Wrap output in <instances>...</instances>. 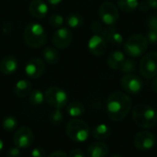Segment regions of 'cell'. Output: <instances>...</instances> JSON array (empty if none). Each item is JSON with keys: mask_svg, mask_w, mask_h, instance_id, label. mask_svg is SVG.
Wrapping results in <instances>:
<instances>
[{"mask_svg": "<svg viewBox=\"0 0 157 157\" xmlns=\"http://www.w3.org/2000/svg\"><path fill=\"white\" fill-rule=\"evenodd\" d=\"M126 57L124 55V53L121 51H114L111 53H109L108 60H107V63L109 65V67L110 69L113 70H121L124 61H125Z\"/></svg>", "mask_w": 157, "mask_h": 157, "instance_id": "ac0fdd59", "label": "cell"}, {"mask_svg": "<svg viewBox=\"0 0 157 157\" xmlns=\"http://www.w3.org/2000/svg\"><path fill=\"white\" fill-rule=\"evenodd\" d=\"M111 134L110 128L106 124H98L92 132V135L95 139L99 141H105L109 138Z\"/></svg>", "mask_w": 157, "mask_h": 157, "instance_id": "44dd1931", "label": "cell"}, {"mask_svg": "<svg viewBox=\"0 0 157 157\" xmlns=\"http://www.w3.org/2000/svg\"><path fill=\"white\" fill-rule=\"evenodd\" d=\"M45 98H44V94L39 90V89H36V90H33L30 92L29 94V102L31 105L33 106H39V105H41L44 101Z\"/></svg>", "mask_w": 157, "mask_h": 157, "instance_id": "484cf974", "label": "cell"}, {"mask_svg": "<svg viewBox=\"0 0 157 157\" xmlns=\"http://www.w3.org/2000/svg\"><path fill=\"white\" fill-rule=\"evenodd\" d=\"M29 11L33 17L41 19L48 13V6L42 0H32L29 6Z\"/></svg>", "mask_w": 157, "mask_h": 157, "instance_id": "2e32d148", "label": "cell"}, {"mask_svg": "<svg viewBox=\"0 0 157 157\" xmlns=\"http://www.w3.org/2000/svg\"><path fill=\"white\" fill-rule=\"evenodd\" d=\"M17 121L13 116H6L2 121V127L6 132H14L17 129Z\"/></svg>", "mask_w": 157, "mask_h": 157, "instance_id": "4316f807", "label": "cell"}, {"mask_svg": "<svg viewBox=\"0 0 157 157\" xmlns=\"http://www.w3.org/2000/svg\"><path fill=\"white\" fill-rule=\"evenodd\" d=\"M69 157H86L84 152L80 149H75L72 150L69 154Z\"/></svg>", "mask_w": 157, "mask_h": 157, "instance_id": "d590c367", "label": "cell"}, {"mask_svg": "<svg viewBox=\"0 0 157 157\" xmlns=\"http://www.w3.org/2000/svg\"><path fill=\"white\" fill-rule=\"evenodd\" d=\"M132 107V98L129 95L121 91H115L111 93L106 103V109L109 118L116 122L123 121L128 116Z\"/></svg>", "mask_w": 157, "mask_h": 157, "instance_id": "6da1fadb", "label": "cell"}, {"mask_svg": "<svg viewBox=\"0 0 157 157\" xmlns=\"http://www.w3.org/2000/svg\"><path fill=\"white\" fill-rule=\"evenodd\" d=\"M138 8L141 10V11H147L148 9H149V6H148V5H147V3L146 2H142V3H139V5H138Z\"/></svg>", "mask_w": 157, "mask_h": 157, "instance_id": "f35d334b", "label": "cell"}, {"mask_svg": "<svg viewBox=\"0 0 157 157\" xmlns=\"http://www.w3.org/2000/svg\"><path fill=\"white\" fill-rule=\"evenodd\" d=\"M49 21L52 27H53L54 29H59L63 24V17L60 14H52L51 15Z\"/></svg>", "mask_w": 157, "mask_h": 157, "instance_id": "f546056e", "label": "cell"}, {"mask_svg": "<svg viewBox=\"0 0 157 157\" xmlns=\"http://www.w3.org/2000/svg\"><path fill=\"white\" fill-rule=\"evenodd\" d=\"M91 29L92 31L95 33V34H98V35H100L104 29L103 28V25H102V22L100 20H94L91 24Z\"/></svg>", "mask_w": 157, "mask_h": 157, "instance_id": "1f68e13d", "label": "cell"}, {"mask_svg": "<svg viewBox=\"0 0 157 157\" xmlns=\"http://www.w3.org/2000/svg\"><path fill=\"white\" fill-rule=\"evenodd\" d=\"M34 140V134L29 127H22L16 131L13 137L15 146L19 149L29 148Z\"/></svg>", "mask_w": 157, "mask_h": 157, "instance_id": "8fae6325", "label": "cell"}, {"mask_svg": "<svg viewBox=\"0 0 157 157\" xmlns=\"http://www.w3.org/2000/svg\"><path fill=\"white\" fill-rule=\"evenodd\" d=\"M101 36L106 40L107 43L115 46V47H121L123 45V37L122 35L118 31L117 29L113 27H109L103 29Z\"/></svg>", "mask_w": 157, "mask_h": 157, "instance_id": "9a60e30c", "label": "cell"}, {"mask_svg": "<svg viewBox=\"0 0 157 157\" xmlns=\"http://www.w3.org/2000/svg\"><path fill=\"white\" fill-rule=\"evenodd\" d=\"M132 120L141 128H154L157 123L156 109L147 104H138L132 109Z\"/></svg>", "mask_w": 157, "mask_h": 157, "instance_id": "7a4b0ae2", "label": "cell"}, {"mask_svg": "<svg viewBox=\"0 0 157 157\" xmlns=\"http://www.w3.org/2000/svg\"><path fill=\"white\" fill-rule=\"evenodd\" d=\"M31 157H47L46 152L41 147H36L31 152Z\"/></svg>", "mask_w": 157, "mask_h": 157, "instance_id": "836d02e7", "label": "cell"}, {"mask_svg": "<svg viewBox=\"0 0 157 157\" xmlns=\"http://www.w3.org/2000/svg\"><path fill=\"white\" fill-rule=\"evenodd\" d=\"M42 57L46 63L50 64H55L59 62L60 54L55 48L46 47L42 51Z\"/></svg>", "mask_w": 157, "mask_h": 157, "instance_id": "7402d4cb", "label": "cell"}, {"mask_svg": "<svg viewBox=\"0 0 157 157\" xmlns=\"http://www.w3.org/2000/svg\"><path fill=\"white\" fill-rule=\"evenodd\" d=\"M49 120H50L52 124H53V125H60L63 122V112L59 109H55L54 110H52L51 112Z\"/></svg>", "mask_w": 157, "mask_h": 157, "instance_id": "f1b7e54d", "label": "cell"}, {"mask_svg": "<svg viewBox=\"0 0 157 157\" xmlns=\"http://www.w3.org/2000/svg\"><path fill=\"white\" fill-rule=\"evenodd\" d=\"M87 47L89 52L95 55V56H101L103 55L107 49H108V43L106 40L101 36L98 34H94L88 40Z\"/></svg>", "mask_w": 157, "mask_h": 157, "instance_id": "5bb4252c", "label": "cell"}, {"mask_svg": "<svg viewBox=\"0 0 157 157\" xmlns=\"http://www.w3.org/2000/svg\"><path fill=\"white\" fill-rule=\"evenodd\" d=\"M73 40V33L67 28H59L52 36V44L57 49L67 48Z\"/></svg>", "mask_w": 157, "mask_h": 157, "instance_id": "7c38bea8", "label": "cell"}, {"mask_svg": "<svg viewBox=\"0 0 157 157\" xmlns=\"http://www.w3.org/2000/svg\"><path fill=\"white\" fill-rule=\"evenodd\" d=\"M121 86L126 93L136 95L143 90L144 82L134 74H125L121 79Z\"/></svg>", "mask_w": 157, "mask_h": 157, "instance_id": "9c48e42d", "label": "cell"}, {"mask_svg": "<svg viewBox=\"0 0 157 157\" xmlns=\"http://www.w3.org/2000/svg\"><path fill=\"white\" fill-rule=\"evenodd\" d=\"M20 151L17 147H12L7 151V157H19Z\"/></svg>", "mask_w": 157, "mask_h": 157, "instance_id": "e575fe53", "label": "cell"}, {"mask_svg": "<svg viewBox=\"0 0 157 157\" xmlns=\"http://www.w3.org/2000/svg\"><path fill=\"white\" fill-rule=\"evenodd\" d=\"M147 26L149 30L157 31V12L150 16L147 19Z\"/></svg>", "mask_w": 157, "mask_h": 157, "instance_id": "4dcf8cb0", "label": "cell"}, {"mask_svg": "<svg viewBox=\"0 0 157 157\" xmlns=\"http://www.w3.org/2000/svg\"><path fill=\"white\" fill-rule=\"evenodd\" d=\"M66 22L71 29H78L83 25L84 18L78 13H72L67 17Z\"/></svg>", "mask_w": 157, "mask_h": 157, "instance_id": "d4e9b609", "label": "cell"}, {"mask_svg": "<svg viewBox=\"0 0 157 157\" xmlns=\"http://www.w3.org/2000/svg\"><path fill=\"white\" fill-rule=\"evenodd\" d=\"M146 3H147L149 8L157 9V0H146Z\"/></svg>", "mask_w": 157, "mask_h": 157, "instance_id": "74e56055", "label": "cell"}, {"mask_svg": "<svg viewBox=\"0 0 157 157\" xmlns=\"http://www.w3.org/2000/svg\"><path fill=\"white\" fill-rule=\"evenodd\" d=\"M14 91L18 98H25L31 92V83L29 80L21 79L17 82Z\"/></svg>", "mask_w": 157, "mask_h": 157, "instance_id": "ffe728a7", "label": "cell"}, {"mask_svg": "<svg viewBox=\"0 0 157 157\" xmlns=\"http://www.w3.org/2000/svg\"><path fill=\"white\" fill-rule=\"evenodd\" d=\"M98 15L100 21L108 26L114 25L120 17L119 8L114 3L110 1H106L101 4L98 9Z\"/></svg>", "mask_w": 157, "mask_h": 157, "instance_id": "ba28073f", "label": "cell"}, {"mask_svg": "<svg viewBox=\"0 0 157 157\" xmlns=\"http://www.w3.org/2000/svg\"><path fill=\"white\" fill-rule=\"evenodd\" d=\"M45 71V63L40 58H32L30 59L26 66H25V73L28 77L31 79H36L40 77Z\"/></svg>", "mask_w": 157, "mask_h": 157, "instance_id": "4fadbf2b", "label": "cell"}, {"mask_svg": "<svg viewBox=\"0 0 157 157\" xmlns=\"http://www.w3.org/2000/svg\"><path fill=\"white\" fill-rule=\"evenodd\" d=\"M109 153V147L106 144L97 142L90 144L87 148L88 157H105Z\"/></svg>", "mask_w": 157, "mask_h": 157, "instance_id": "d6986e66", "label": "cell"}, {"mask_svg": "<svg viewBox=\"0 0 157 157\" xmlns=\"http://www.w3.org/2000/svg\"><path fill=\"white\" fill-rule=\"evenodd\" d=\"M66 110H67V113L69 114V116L74 117V118H76V117L82 116L85 113L86 108H85V106L81 102L75 101V102L70 103L67 106Z\"/></svg>", "mask_w": 157, "mask_h": 157, "instance_id": "603a6c76", "label": "cell"}, {"mask_svg": "<svg viewBox=\"0 0 157 157\" xmlns=\"http://www.w3.org/2000/svg\"><path fill=\"white\" fill-rule=\"evenodd\" d=\"M49 4H51V5H58V4H60L63 0H46Z\"/></svg>", "mask_w": 157, "mask_h": 157, "instance_id": "60d3db41", "label": "cell"}, {"mask_svg": "<svg viewBox=\"0 0 157 157\" xmlns=\"http://www.w3.org/2000/svg\"><path fill=\"white\" fill-rule=\"evenodd\" d=\"M17 69V60L13 55H6L0 61V72L6 75L14 74Z\"/></svg>", "mask_w": 157, "mask_h": 157, "instance_id": "e0dca14e", "label": "cell"}, {"mask_svg": "<svg viewBox=\"0 0 157 157\" xmlns=\"http://www.w3.org/2000/svg\"><path fill=\"white\" fill-rule=\"evenodd\" d=\"M139 71L145 78H154L157 75V52H150L144 53L140 64Z\"/></svg>", "mask_w": 157, "mask_h": 157, "instance_id": "8992f818", "label": "cell"}, {"mask_svg": "<svg viewBox=\"0 0 157 157\" xmlns=\"http://www.w3.org/2000/svg\"><path fill=\"white\" fill-rule=\"evenodd\" d=\"M44 98L49 105L59 109L64 108L68 101V96L66 92L58 86L49 87L45 91Z\"/></svg>", "mask_w": 157, "mask_h": 157, "instance_id": "52a82bcc", "label": "cell"}, {"mask_svg": "<svg viewBox=\"0 0 157 157\" xmlns=\"http://www.w3.org/2000/svg\"><path fill=\"white\" fill-rule=\"evenodd\" d=\"M118 8L125 13H132L138 9V0H118Z\"/></svg>", "mask_w": 157, "mask_h": 157, "instance_id": "cb8c5ba5", "label": "cell"}, {"mask_svg": "<svg viewBox=\"0 0 157 157\" xmlns=\"http://www.w3.org/2000/svg\"><path fill=\"white\" fill-rule=\"evenodd\" d=\"M3 148H4V143H3V141L0 139V153L2 152Z\"/></svg>", "mask_w": 157, "mask_h": 157, "instance_id": "b9f144b4", "label": "cell"}, {"mask_svg": "<svg viewBox=\"0 0 157 157\" xmlns=\"http://www.w3.org/2000/svg\"><path fill=\"white\" fill-rule=\"evenodd\" d=\"M47 157H68L67 155L63 152V151H56V152H53L52 154H51L49 156Z\"/></svg>", "mask_w": 157, "mask_h": 157, "instance_id": "8d00e7d4", "label": "cell"}, {"mask_svg": "<svg viewBox=\"0 0 157 157\" xmlns=\"http://www.w3.org/2000/svg\"><path fill=\"white\" fill-rule=\"evenodd\" d=\"M136 68H137V64L133 60L125 59V61L121 68V71L124 74H133L135 72Z\"/></svg>", "mask_w": 157, "mask_h": 157, "instance_id": "83f0119b", "label": "cell"}, {"mask_svg": "<svg viewBox=\"0 0 157 157\" xmlns=\"http://www.w3.org/2000/svg\"><path fill=\"white\" fill-rule=\"evenodd\" d=\"M23 38L26 44L30 48H40L47 40L46 31L42 25L36 22L29 23L23 31Z\"/></svg>", "mask_w": 157, "mask_h": 157, "instance_id": "3957f363", "label": "cell"}, {"mask_svg": "<svg viewBox=\"0 0 157 157\" xmlns=\"http://www.w3.org/2000/svg\"><path fill=\"white\" fill-rule=\"evenodd\" d=\"M66 134L73 142L84 143L89 138L90 128L82 120H72L66 125Z\"/></svg>", "mask_w": 157, "mask_h": 157, "instance_id": "5b68a950", "label": "cell"}, {"mask_svg": "<svg viewBox=\"0 0 157 157\" xmlns=\"http://www.w3.org/2000/svg\"><path fill=\"white\" fill-rule=\"evenodd\" d=\"M110 157H122L121 155H111Z\"/></svg>", "mask_w": 157, "mask_h": 157, "instance_id": "7bdbcfd3", "label": "cell"}, {"mask_svg": "<svg viewBox=\"0 0 157 157\" xmlns=\"http://www.w3.org/2000/svg\"><path fill=\"white\" fill-rule=\"evenodd\" d=\"M151 86H152V89L154 90V92H155L157 94V77H154V79H153V81H152V85H151Z\"/></svg>", "mask_w": 157, "mask_h": 157, "instance_id": "ab89813d", "label": "cell"}, {"mask_svg": "<svg viewBox=\"0 0 157 157\" xmlns=\"http://www.w3.org/2000/svg\"><path fill=\"white\" fill-rule=\"evenodd\" d=\"M149 47V42L146 36L136 33L128 38L126 42L123 44V48L125 52L133 58L140 57L146 53L147 49Z\"/></svg>", "mask_w": 157, "mask_h": 157, "instance_id": "277c9868", "label": "cell"}, {"mask_svg": "<svg viewBox=\"0 0 157 157\" xmlns=\"http://www.w3.org/2000/svg\"><path fill=\"white\" fill-rule=\"evenodd\" d=\"M134 146L140 151H149L156 144V136L150 131H142L138 132L133 141Z\"/></svg>", "mask_w": 157, "mask_h": 157, "instance_id": "30bf717a", "label": "cell"}, {"mask_svg": "<svg viewBox=\"0 0 157 157\" xmlns=\"http://www.w3.org/2000/svg\"><path fill=\"white\" fill-rule=\"evenodd\" d=\"M146 38H147V40H148L149 44H151V45H153V46H157V31L149 30V29H148Z\"/></svg>", "mask_w": 157, "mask_h": 157, "instance_id": "d6a6232c", "label": "cell"}]
</instances>
